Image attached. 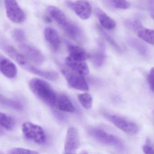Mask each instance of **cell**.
Here are the masks:
<instances>
[{
	"label": "cell",
	"instance_id": "cb8c5ba5",
	"mask_svg": "<svg viewBox=\"0 0 154 154\" xmlns=\"http://www.w3.org/2000/svg\"><path fill=\"white\" fill-rule=\"evenodd\" d=\"M78 100L85 109L89 110L93 105V99L91 95L88 93L82 94L78 96Z\"/></svg>",
	"mask_w": 154,
	"mask_h": 154
},
{
	"label": "cell",
	"instance_id": "ffe728a7",
	"mask_svg": "<svg viewBox=\"0 0 154 154\" xmlns=\"http://www.w3.org/2000/svg\"><path fill=\"white\" fill-rule=\"evenodd\" d=\"M0 101L2 105L17 111H22L23 106L20 102L16 100H11L1 95Z\"/></svg>",
	"mask_w": 154,
	"mask_h": 154
},
{
	"label": "cell",
	"instance_id": "8fae6325",
	"mask_svg": "<svg viewBox=\"0 0 154 154\" xmlns=\"http://www.w3.org/2000/svg\"><path fill=\"white\" fill-rule=\"evenodd\" d=\"M85 61L68 55L66 59V63L69 68L84 75L89 73V67Z\"/></svg>",
	"mask_w": 154,
	"mask_h": 154
},
{
	"label": "cell",
	"instance_id": "52a82bcc",
	"mask_svg": "<svg viewBox=\"0 0 154 154\" xmlns=\"http://www.w3.org/2000/svg\"><path fill=\"white\" fill-rule=\"evenodd\" d=\"M80 146V136L77 129L70 127L67 129L65 141L64 153L75 154Z\"/></svg>",
	"mask_w": 154,
	"mask_h": 154
},
{
	"label": "cell",
	"instance_id": "ac0fdd59",
	"mask_svg": "<svg viewBox=\"0 0 154 154\" xmlns=\"http://www.w3.org/2000/svg\"><path fill=\"white\" fill-rule=\"evenodd\" d=\"M62 28L68 36L74 40H80L82 37V29L74 23L68 21V23Z\"/></svg>",
	"mask_w": 154,
	"mask_h": 154
},
{
	"label": "cell",
	"instance_id": "9c48e42d",
	"mask_svg": "<svg viewBox=\"0 0 154 154\" xmlns=\"http://www.w3.org/2000/svg\"><path fill=\"white\" fill-rule=\"evenodd\" d=\"M66 4L82 19L87 20L91 17V7L87 2L85 1H77L74 2H68Z\"/></svg>",
	"mask_w": 154,
	"mask_h": 154
},
{
	"label": "cell",
	"instance_id": "5b68a950",
	"mask_svg": "<svg viewBox=\"0 0 154 154\" xmlns=\"http://www.w3.org/2000/svg\"><path fill=\"white\" fill-rule=\"evenodd\" d=\"M88 133L92 137L102 144L114 146L119 148L123 147V143L119 138L102 129L91 128L88 130Z\"/></svg>",
	"mask_w": 154,
	"mask_h": 154
},
{
	"label": "cell",
	"instance_id": "83f0119b",
	"mask_svg": "<svg viewBox=\"0 0 154 154\" xmlns=\"http://www.w3.org/2000/svg\"><path fill=\"white\" fill-rule=\"evenodd\" d=\"M12 36L14 39L18 43H24L26 40V35L23 30L16 29L13 31Z\"/></svg>",
	"mask_w": 154,
	"mask_h": 154
},
{
	"label": "cell",
	"instance_id": "30bf717a",
	"mask_svg": "<svg viewBox=\"0 0 154 154\" xmlns=\"http://www.w3.org/2000/svg\"><path fill=\"white\" fill-rule=\"evenodd\" d=\"M20 48L27 58L31 60L36 64L41 65L44 61V56L40 51L35 47L25 44L20 43Z\"/></svg>",
	"mask_w": 154,
	"mask_h": 154
},
{
	"label": "cell",
	"instance_id": "3957f363",
	"mask_svg": "<svg viewBox=\"0 0 154 154\" xmlns=\"http://www.w3.org/2000/svg\"><path fill=\"white\" fill-rule=\"evenodd\" d=\"M22 131L27 139L35 143L43 144L46 140L45 131L37 124L29 122H24L22 125Z\"/></svg>",
	"mask_w": 154,
	"mask_h": 154
},
{
	"label": "cell",
	"instance_id": "4dcf8cb0",
	"mask_svg": "<svg viewBox=\"0 0 154 154\" xmlns=\"http://www.w3.org/2000/svg\"><path fill=\"white\" fill-rule=\"evenodd\" d=\"M143 151L146 154H154V149L149 144L145 145L143 146Z\"/></svg>",
	"mask_w": 154,
	"mask_h": 154
},
{
	"label": "cell",
	"instance_id": "9a60e30c",
	"mask_svg": "<svg viewBox=\"0 0 154 154\" xmlns=\"http://www.w3.org/2000/svg\"><path fill=\"white\" fill-rule=\"evenodd\" d=\"M48 11L51 17L61 28L64 26L68 22L65 14L60 9L54 6H49Z\"/></svg>",
	"mask_w": 154,
	"mask_h": 154
},
{
	"label": "cell",
	"instance_id": "e0dca14e",
	"mask_svg": "<svg viewBox=\"0 0 154 154\" xmlns=\"http://www.w3.org/2000/svg\"><path fill=\"white\" fill-rule=\"evenodd\" d=\"M91 58L93 63L95 67H100L103 65L106 58V54L105 46L103 42H99L98 48Z\"/></svg>",
	"mask_w": 154,
	"mask_h": 154
},
{
	"label": "cell",
	"instance_id": "1f68e13d",
	"mask_svg": "<svg viewBox=\"0 0 154 154\" xmlns=\"http://www.w3.org/2000/svg\"><path fill=\"white\" fill-rule=\"evenodd\" d=\"M148 4L150 8L154 9V0H148Z\"/></svg>",
	"mask_w": 154,
	"mask_h": 154
},
{
	"label": "cell",
	"instance_id": "d6a6232c",
	"mask_svg": "<svg viewBox=\"0 0 154 154\" xmlns=\"http://www.w3.org/2000/svg\"><path fill=\"white\" fill-rule=\"evenodd\" d=\"M151 17H152V18H153V20H154V15H152V16H151Z\"/></svg>",
	"mask_w": 154,
	"mask_h": 154
},
{
	"label": "cell",
	"instance_id": "ba28073f",
	"mask_svg": "<svg viewBox=\"0 0 154 154\" xmlns=\"http://www.w3.org/2000/svg\"><path fill=\"white\" fill-rule=\"evenodd\" d=\"M106 117L117 128L128 134H136L138 131V128L136 123L121 116L107 114Z\"/></svg>",
	"mask_w": 154,
	"mask_h": 154
},
{
	"label": "cell",
	"instance_id": "7a4b0ae2",
	"mask_svg": "<svg viewBox=\"0 0 154 154\" xmlns=\"http://www.w3.org/2000/svg\"><path fill=\"white\" fill-rule=\"evenodd\" d=\"M3 48L5 53L11 58L14 60L20 66L34 74L38 75H41L42 70L38 69L31 64L25 56L20 53L13 47L9 45H6Z\"/></svg>",
	"mask_w": 154,
	"mask_h": 154
},
{
	"label": "cell",
	"instance_id": "f546056e",
	"mask_svg": "<svg viewBox=\"0 0 154 154\" xmlns=\"http://www.w3.org/2000/svg\"><path fill=\"white\" fill-rule=\"evenodd\" d=\"M148 81L150 89L154 93V67L150 70L149 73Z\"/></svg>",
	"mask_w": 154,
	"mask_h": 154
},
{
	"label": "cell",
	"instance_id": "4316f807",
	"mask_svg": "<svg viewBox=\"0 0 154 154\" xmlns=\"http://www.w3.org/2000/svg\"><path fill=\"white\" fill-rule=\"evenodd\" d=\"M99 30L100 31V33L103 36V38L108 41V43L110 45H111L113 47V48H115L117 51L120 52L121 49L120 48L119 46L118 45V44L116 43V42L113 40V38L109 35H108L105 31L103 30L102 29L99 28Z\"/></svg>",
	"mask_w": 154,
	"mask_h": 154
},
{
	"label": "cell",
	"instance_id": "603a6c76",
	"mask_svg": "<svg viewBox=\"0 0 154 154\" xmlns=\"http://www.w3.org/2000/svg\"><path fill=\"white\" fill-rule=\"evenodd\" d=\"M1 125L4 128L11 130L14 128L15 122L14 119L9 115L4 112H1Z\"/></svg>",
	"mask_w": 154,
	"mask_h": 154
},
{
	"label": "cell",
	"instance_id": "7402d4cb",
	"mask_svg": "<svg viewBox=\"0 0 154 154\" xmlns=\"http://www.w3.org/2000/svg\"><path fill=\"white\" fill-rule=\"evenodd\" d=\"M105 5L111 8L126 9L130 7V4L126 0H103Z\"/></svg>",
	"mask_w": 154,
	"mask_h": 154
},
{
	"label": "cell",
	"instance_id": "d4e9b609",
	"mask_svg": "<svg viewBox=\"0 0 154 154\" xmlns=\"http://www.w3.org/2000/svg\"><path fill=\"white\" fill-rule=\"evenodd\" d=\"M129 43L131 47L136 49L141 55L146 56L148 54L147 49L141 42L136 39H131L129 40Z\"/></svg>",
	"mask_w": 154,
	"mask_h": 154
},
{
	"label": "cell",
	"instance_id": "2e32d148",
	"mask_svg": "<svg viewBox=\"0 0 154 154\" xmlns=\"http://www.w3.org/2000/svg\"><path fill=\"white\" fill-rule=\"evenodd\" d=\"M95 16L100 21L101 25L108 29H114L116 26V23L111 18L109 17L105 12L99 8L95 9Z\"/></svg>",
	"mask_w": 154,
	"mask_h": 154
},
{
	"label": "cell",
	"instance_id": "d6986e66",
	"mask_svg": "<svg viewBox=\"0 0 154 154\" xmlns=\"http://www.w3.org/2000/svg\"><path fill=\"white\" fill-rule=\"evenodd\" d=\"M67 48L70 56L84 60L90 57V55L84 49L76 45L67 43Z\"/></svg>",
	"mask_w": 154,
	"mask_h": 154
},
{
	"label": "cell",
	"instance_id": "5bb4252c",
	"mask_svg": "<svg viewBox=\"0 0 154 154\" xmlns=\"http://www.w3.org/2000/svg\"><path fill=\"white\" fill-rule=\"evenodd\" d=\"M55 107L60 110L66 112L75 111V108L72 101L64 94H58Z\"/></svg>",
	"mask_w": 154,
	"mask_h": 154
},
{
	"label": "cell",
	"instance_id": "f1b7e54d",
	"mask_svg": "<svg viewBox=\"0 0 154 154\" xmlns=\"http://www.w3.org/2000/svg\"><path fill=\"white\" fill-rule=\"evenodd\" d=\"M8 154H38V152L35 150H30L27 149L22 148H15L9 150Z\"/></svg>",
	"mask_w": 154,
	"mask_h": 154
},
{
	"label": "cell",
	"instance_id": "7c38bea8",
	"mask_svg": "<svg viewBox=\"0 0 154 154\" xmlns=\"http://www.w3.org/2000/svg\"><path fill=\"white\" fill-rule=\"evenodd\" d=\"M0 69L1 72L9 78L16 77L17 73V69L16 65L2 55L0 57Z\"/></svg>",
	"mask_w": 154,
	"mask_h": 154
},
{
	"label": "cell",
	"instance_id": "44dd1931",
	"mask_svg": "<svg viewBox=\"0 0 154 154\" xmlns=\"http://www.w3.org/2000/svg\"><path fill=\"white\" fill-rule=\"evenodd\" d=\"M137 33L140 38L149 44L154 45V30L143 28Z\"/></svg>",
	"mask_w": 154,
	"mask_h": 154
},
{
	"label": "cell",
	"instance_id": "8992f818",
	"mask_svg": "<svg viewBox=\"0 0 154 154\" xmlns=\"http://www.w3.org/2000/svg\"><path fill=\"white\" fill-rule=\"evenodd\" d=\"M7 17L15 23H21L26 19L25 14L18 4L17 0H5Z\"/></svg>",
	"mask_w": 154,
	"mask_h": 154
},
{
	"label": "cell",
	"instance_id": "484cf974",
	"mask_svg": "<svg viewBox=\"0 0 154 154\" xmlns=\"http://www.w3.org/2000/svg\"><path fill=\"white\" fill-rule=\"evenodd\" d=\"M125 25L130 29L137 32L143 28L142 24L137 20H128L125 22Z\"/></svg>",
	"mask_w": 154,
	"mask_h": 154
},
{
	"label": "cell",
	"instance_id": "277c9868",
	"mask_svg": "<svg viewBox=\"0 0 154 154\" xmlns=\"http://www.w3.org/2000/svg\"><path fill=\"white\" fill-rule=\"evenodd\" d=\"M61 72L69 85L74 89L81 91H88L89 86L83 75L67 67H63Z\"/></svg>",
	"mask_w": 154,
	"mask_h": 154
},
{
	"label": "cell",
	"instance_id": "4fadbf2b",
	"mask_svg": "<svg viewBox=\"0 0 154 154\" xmlns=\"http://www.w3.org/2000/svg\"><path fill=\"white\" fill-rule=\"evenodd\" d=\"M45 38L54 51L58 50L61 45V39L57 31L52 28L48 27L44 32Z\"/></svg>",
	"mask_w": 154,
	"mask_h": 154
},
{
	"label": "cell",
	"instance_id": "6da1fadb",
	"mask_svg": "<svg viewBox=\"0 0 154 154\" xmlns=\"http://www.w3.org/2000/svg\"><path fill=\"white\" fill-rule=\"evenodd\" d=\"M29 86L38 99L47 105L55 107L58 94L49 84L42 79L35 78L29 82Z\"/></svg>",
	"mask_w": 154,
	"mask_h": 154
}]
</instances>
